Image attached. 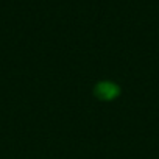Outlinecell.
Listing matches in <instances>:
<instances>
[{"mask_svg":"<svg viewBox=\"0 0 159 159\" xmlns=\"http://www.w3.org/2000/svg\"><path fill=\"white\" fill-rule=\"evenodd\" d=\"M102 94H105V97H112V86L111 84H103L102 88Z\"/></svg>","mask_w":159,"mask_h":159,"instance_id":"obj_1","label":"cell"}]
</instances>
